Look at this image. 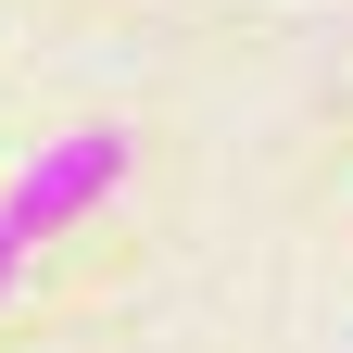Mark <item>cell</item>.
I'll return each instance as SVG.
<instances>
[{"instance_id": "1", "label": "cell", "mask_w": 353, "mask_h": 353, "mask_svg": "<svg viewBox=\"0 0 353 353\" xmlns=\"http://www.w3.org/2000/svg\"><path fill=\"white\" fill-rule=\"evenodd\" d=\"M114 176H126V126H76V139H51V152H38V164L13 176L0 228H13V240H51L63 214H88V202L114 190Z\"/></svg>"}, {"instance_id": "2", "label": "cell", "mask_w": 353, "mask_h": 353, "mask_svg": "<svg viewBox=\"0 0 353 353\" xmlns=\"http://www.w3.org/2000/svg\"><path fill=\"white\" fill-rule=\"evenodd\" d=\"M13 252H26V240H13V228H0V290H13Z\"/></svg>"}]
</instances>
